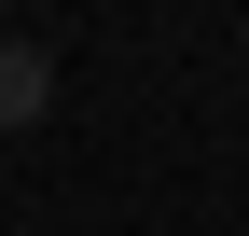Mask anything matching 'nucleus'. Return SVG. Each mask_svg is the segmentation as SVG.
<instances>
[{
    "mask_svg": "<svg viewBox=\"0 0 249 236\" xmlns=\"http://www.w3.org/2000/svg\"><path fill=\"white\" fill-rule=\"evenodd\" d=\"M42 98H55V56L0 28V125H42Z\"/></svg>",
    "mask_w": 249,
    "mask_h": 236,
    "instance_id": "nucleus-1",
    "label": "nucleus"
}]
</instances>
